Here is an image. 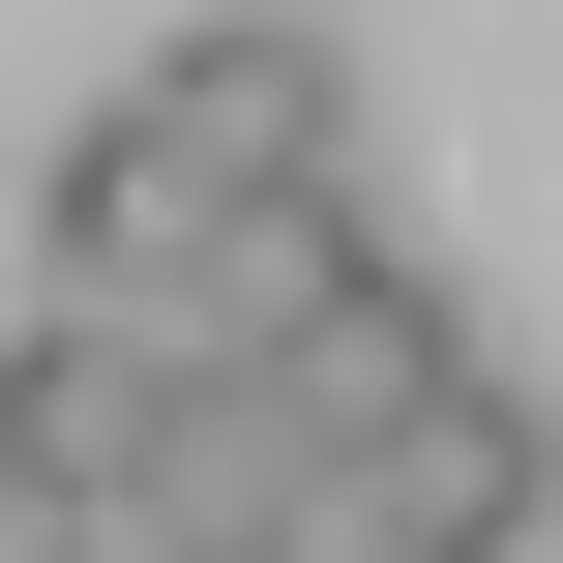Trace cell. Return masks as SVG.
I'll return each mask as SVG.
<instances>
[{"instance_id":"obj_2","label":"cell","mask_w":563,"mask_h":563,"mask_svg":"<svg viewBox=\"0 0 563 563\" xmlns=\"http://www.w3.org/2000/svg\"><path fill=\"white\" fill-rule=\"evenodd\" d=\"M445 356H475V327H445V267H416V238H327V297H297V327L238 356V416L297 445V505H356V445H386V416H416Z\"/></svg>"},{"instance_id":"obj_8","label":"cell","mask_w":563,"mask_h":563,"mask_svg":"<svg viewBox=\"0 0 563 563\" xmlns=\"http://www.w3.org/2000/svg\"><path fill=\"white\" fill-rule=\"evenodd\" d=\"M148 563H297V534H148Z\"/></svg>"},{"instance_id":"obj_7","label":"cell","mask_w":563,"mask_h":563,"mask_svg":"<svg viewBox=\"0 0 563 563\" xmlns=\"http://www.w3.org/2000/svg\"><path fill=\"white\" fill-rule=\"evenodd\" d=\"M297 563H445V534H356V505H297Z\"/></svg>"},{"instance_id":"obj_3","label":"cell","mask_w":563,"mask_h":563,"mask_svg":"<svg viewBox=\"0 0 563 563\" xmlns=\"http://www.w3.org/2000/svg\"><path fill=\"white\" fill-rule=\"evenodd\" d=\"M178 238H208V208H178V148H148V119L89 89V119L30 148V327H119V356H148V297H178Z\"/></svg>"},{"instance_id":"obj_1","label":"cell","mask_w":563,"mask_h":563,"mask_svg":"<svg viewBox=\"0 0 563 563\" xmlns=\"http://www.w3.org/2000/svg\"><path fill=\"white\" fill-rule=\"evenodd\" d=\"M119 119L178 148V208H356V30L327 0H208Z\"/></svg>"},{"instance_id":"obj_4","label":"cell","mask_w":563,"mask_h":563,"mask_svg":"<svg viewBox=\"0 0 563 563\" xmlns=\"http://www.w3.org/2000/svg\"><path fill=\"white\" fill-rule=\"evenodd\" d=\"M534 505H563V416L505 386V356H445L386 445H356V534H445V563H534Z\"/></svg>"},{"instance_id":"obj_5","label":"cell","mask_w":563,"mask_h":563,"mask_svg":"<svg viewBox=\"0 0 563 563\" xmlns=\"http://www.w3.org/2000/svg\"><path fill=\"white\" fill-rule=\"evenodd\" d=\"M148 416H178V386H148L119 327H30V356H0V475H59V505H119V534H148Z\"/></svg>"},{"instance_id":"obj_6","label":"cell","mask_w":563,"mask_h":563,"mask_svg":"<svg viewBox=\"0 0 563 563\" xmlns=\"http://www.w3.org/2000/svg\"><path fill=\"white\" fill-rule=\"evenodd\" d=\"M0 563H148L119 505H59V475H0Z\"/></svg>"}]
</instances>
